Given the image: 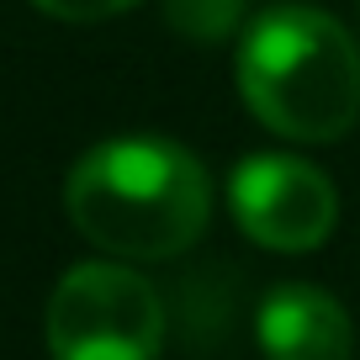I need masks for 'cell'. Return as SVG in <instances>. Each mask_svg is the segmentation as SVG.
<instances>
[{
	"label": "cell",
	"instance_id": "obj_5",
	"mask_svg": "<svg viewBox=\"0 0 360 360\" xmlns=\"http://www.w3.org/2000/svg\"><path fill=\"white\" fill-rule=\"evenodd\" d=\"M255 334L265 360H349L355 349V328L349 313L307 281H286L259 302Z\"/></svg>",
	"mask_w": 360,
	"mask_h": 360
},
{
	"label": "cell",
	"instance_id": "obj_7",
	"mask_svg": "<svg viewBox=\"0 0 360 360\" xmlns=\"http://www.w3.org/2000/svg\"><path fill=\"white\" fill-rule=\"evenodd\" d=\"M32 6L48 11V16H58V22H106V16L138 6V0H32Z\"/></svg>",
	"mask_w": 360,
	"mask_h": 360
},
{
	"label": "cell",
	"instance_id": "obj_4",
	"mask_svg": "<svg viewBox=\"0 0 360 360\" xmlns=\"http://www.w3.org/2000/svg\"><path fill=\"white\" fill-rule=\"evenodd\" d=\"M233 217L255 244L307 255L339 223V191L318 165L292 154H249L228 180Z\"/></svg>",
	"mask_w": 360,
	"mask_h": 360
},
{
	"label": "cell",
	"instance_id": "obj_1",
	"mask_svg": "<svg viewBox=\"0 0 360 360\" xmlns=\"http://www.w3.org/2000/svg\"><path fill=\"white\" fill-rule=\"evenodd\" d=\"M64 212L117 259H169L202 238L212 180L191 148L169 138H112L69 169Z\"/></svg>",
	"mask_w": 360,
	"mask_h": 360
},
{
	"label": "cell",
	"instance_id": "obj_3",
	"mask_svg": "<svg viewBox=\"0 0 360 360\" xmlns=\"http://www.w3.org/2000/svg\"><path fill=\"white\" fill-rule=\"evenodd\" d=\"M165 345V302L127 265H75L48 297L53 360H154Z\"/></svg>",
	"mask_w": 360,
	"mask_h": 360
},
{
	"label": "cell",
	"instance_id": "obj_6",
	"mask_svg": "<svg viewBox=\"0 0 360 360\" xmlns=\"http://www.w3.org/2000/svg\"><path fill=\"white\" fill-rule=\"evenodd\" d=\"M165 22L191 43H223L244 22V0H159Z\"/></svg>",
	"mask_w": 360,
	"mask_h": 360
},
{
	"label": "cell",
	"instance_id": "obj_2",
	"mask_svg": "<svg viewBox=\"0 0 360 360\" xmlns=\"http://www.w3.org/2000/svg\"><path fill=\"white\" fill-rule=\"evenodd\" d=\"M238 96L270 133L334 143L360 117V48L328 11H259L238 37Z\"/></svg>",
	"mask_w": 360,
	"mask_h": 360
}]
</instances>
